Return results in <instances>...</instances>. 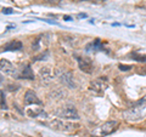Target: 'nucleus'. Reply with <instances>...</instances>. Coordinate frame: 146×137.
I'll return each mask as SVG.
<instances>
[{
    "mask_svg": "<svg viewBox=\"0 0 146 137\" xmlns=\"http://www.w3.org/2000/svg\"><path fill=\"white\" fill-rule=\"evenodd\" d=\"M56 117L60 119H67V120H78L79 114L77 112V109L72 104H67L65 107H61L58 111H56Z\"/></svg>",
    "mask_w": 146,
    "mask_h": 137,
    "instance_id": "nucleus-1",
    "label": "nucleus"
},
{
    "mask_svg": "<svg viewBox=\"0 0 146 137\" xmlns=\"http://www.w3.org/2000/svg\"><path fill=\"white\" fill-rule=\"evenodd\" d=\"M146 114V107L145 106H139V107H133L128 109L127 112L123 113L124 119L128 121H138L143 119Z\"/></svg>",
    "mask_w": 146,
    "mask_h": 137,
    "instance_id": "nucleus-2",
    "label": "nucleus"
},
{
    "mask_svg": "<svg viewBox=\"0 0 146 137\" xmlns=\"http://www.w3.org/2000/svg\"><path fill=\"white\" fill-rule=\"evenodd\" d=\"M49 126L51 127L54 130H57V131H62V132H72L77 129L76 124L73 123H70V121H62L60 119H55L49 123Z\"/></svg>",
    "mask_w": 146,
    "mask_h": 137,
    "instance_id": "nucleus-3",
    "label": "nucleus"
},
{
    "mask_svg": "<svg viewBox=\"0 0 146 137\" xmlns=\"http://www.w3.org/2000/svg\"><path fill=\"white\" fill-rule=\"evenodd\" d=\"M57 78L60 79L61 83L67 86L70 89H74L76 85H74V81H73V75L71 72H63V70H57L56 72Z\"/></svg>",
    "mask_w": 146,
    "mask_h": 137,
    "instance_id": "nucleus-4",
    "label": "nucleus"
},
{
    "mask_svg": "<svg viewBox=\"0 0 146 137\" xmlns=\"http://www.w3.org/2000/svg\"><path fill=\"white\" fill-rule=\"evenodd\" d=\"M77 62H78L79 69L82 72L86 73V74H91V73L94 72V65H93V62H91L90 58L77 56Z\"/></svg>",
    "mask_w": 146,
    "mask_h": 137,
    "instance_id": "nucleus-5",
    "label": "nucleus"
},
{
    "mask_svg": "<svg viewBox=\"0 0 146 137\" xmlns=\"http://www.w3.org/2000/svg\"><path fill=\"white\" fill-rule=\"evenodd\" d=\"M118 121L117 120H108L106 121L105 124L101 126L100 129V132H101L102 136H107V135H111L112 132H115L118 129Z\"/></svg>",
    "mask_w": 146,
    "mask_h": 137,
    "instance_id": "nucleus-6",
    "label": "nucleus"
},
{
    "mask_svg": "<svg viewBox=\"0 0 146 137\" xmlns=\"http://www.w3.org/2000/svg\"><path fill=\"white\" fill-rule=\"evenodd\" d=\"M0 63H1V72H5V74H7V75L18 78V73L16 70V68L13 67L9 61H6L5 58H1Z\"/></svg>",
    "mask_w": 146,
    "mask_h": 137,
    "instance_id": "nucleus-7",
    "label": "nucleus"
},
{
    "mask_svg": "<svg viewBox=\"0 0 146 137\" xmlns=\"http://www.w3.org/2000/svg\"><path fill=\"white\" fill-rule=\"evenodd\" d=\"M25 103L27 106H31V104H38V106H42V101L39 99V97L36 96V94L34 91L28 90L25 95Z\"/></svg>",
    "mask_w": 146,
    "mask_h": 137,
    "instance_id": "nucleus-8",
    "label": "nucleus"
},
{
    "mask_svg": "<svg viewBox=\"0 0 146 137\" xmlns=\"http://www.w3.org/2000/svg\"><path fill=\"white\" fill-rule=\"evenodd\" d=\"M107 88V84H106V80H102V78L101 79H96V80H94V81H91V84H90V90H93L95 91V92H98V94H101L104 92V90Z\"/></svg>",
    "mask_w": 146,
    "mask_h": 137,
    "instance_id": "nucleus-9",
    "label": "nucleus"
},
{
    "mask_svg": "<svg viewBox=\"0 0 146 137\" xmlns=\"http://www.w3.org/2000/svg\"><path fill=\"white\" fill-rule=\"evenodd\" d=\"M21 49H22V43L13 40V41H10L6 45H4L3 51H17V50H21Z\"/></svg>",
    "mask_w": 146,
    "mask_h": 137,
    "instance_id": "nucleus-10",
    "label": "nucleus"
},
{
    "mask_svg": "<svg viewBox=\"0 0 146 137\" xmlns=\"http://www.w3.org/2000/svg\"><path fill=\"white\" fill-rule=\"evenodd\" d=\"M40 76L43 78V80L45 81H49L52 79V73H51V69L50 67H44L40 69Z\"/></svg>",
    "mask_w": 146,
    "mask_h": 137,
    "instance_id": "nucleus-11",
    "label": "nucleus"
},
{
    "mask_svg": "<svg viewBox=\"0 0 146 137\" xmlns=\"http://www.w3.org/2000/svg\"><path fill=\"white\" fill-rule=\"evenodd\" d=\"M22 78H25V79H31V80L34 79V73L32 70L31 66H26L23 68V70H22Z\"/></svg>",
    "mask_w": 146,
    "mask_h": 137,
    "instance_id": "nucleus-12",
    "label": "nucleus"
},
{
    "mask_svg": "<svg viewBox=\"0 0 146 137\" xmlns=\"http://www.w3.org/2000/svg\"><path fill=\"white\" fill-rule=\"evenodd\" d=\"M86 46L93 47V50H95V51H100V50H102V49H104L101 41H100V39H96L94 43H90V44L86 45Z\"/></svg>",
    "mask_w": 146,
    "mask_h": 137,
    "instance_id": "nucleus-13",
    "label": "nucleus"
},
{
    "mask_svg": "<svg viewBox=\"0 0 146 137\" xmlns=\"http://www.w3.org/2000/svg\"><path fill=\"white\" fill-rule=\"evenodd\" d=\"M131 57H133V60H135V61L146 62V56H140V55H138V53H133L131 55Z\"/></svg>",
    "mask_w": 146,
    "mask_h": 137,
    "instance_id": "nucleus-14",
    "label": "nucleus"
},
{
    "mask_svg": "<svg viewBox=\"0 0 146 137\" xmlns=\"http://www.w3.org/2000/svg\"><path fill=\"white\" fill-rule=\"evenodd\" d=\"M1 109H7V106H6V101H5V94L4 91H1Z\"/></svg>",
    "mask_w": 146,
    "mask_h": 137,
    "instance_id": "nucleus-15",
    "label": "nucleus"
},
{
    "mask_svg": "<svg viewBox=\"0 0 146 137\" xmlns=\"http://www.w3.org/2000/svg\"><path fill=\"white\" fill-rule=\"evenodd\" d=\"M40 41H42L40 36H39V38H36V39H35V43L33 44V50H35V51H36V50H39V49H40Z\"/></svg>",
    "mask_w": 146,
    "mask_h": 137,
    "instance_id": "nucleus-16",
    "label": "nucleus"
},
{
    "mask_svg": "<svg viewBox=\"0 0 146 137\" xmlns=\"http://www.w3.org/2000/svg\"><path fill=\"white\" fill-rule=\"evenodd\" d=\"M49 56V52L46 51L45 53H43V55H40V56H36V57H34L33 58V61H39V60H45V58H43V57H48Z\"/></svg>",
    "mask_w": 146,
    "mask_h": 137,
    "instance_id": "nucleus-17",
    "label": "nucleus"
},
{
    "mask_svg": "<svg viewBox=\"0 0 146 137\" xmlns=\"http://www.w3.org/2000/svg\"><path fill=\"white\" fill-rule=\"evenodd\" d=\"M1 12L4 13V15H11V13H13V10L10 7H4Z\"/></svg>",
    "mask_w": 146,
    "mask_h": 137,
    "instance_id": "nucleus-18",
    "label": "nucleus"
},
{
    "mask_svg": "<svg viewBox=\"0 0 146 137\" xmlns=\"http://www.w3.org/2000/svg\"><path fill=\"white\" fill-rule=\"evenodd\" d=\"M131 68H133V66H125V65H119V69L125 72V70H130Z\"/></svg>",
    "mask_w": 146,
    "mask_h": 137,
    "instance_id": "nucleus-19",
    "label": "nucleus"
},
{
    "mask_svg": "<svg viewBox=\"0 0 146 137\" xmlns=\"http://www.w3.org/2000/svg\"><path fill=\"white\" fill-rule=\"evenodd\" d=\"M42 21L46 22V23H49V24H55V26H58V23H57V22H55V21H51V20H46V18H44V20H42Z\"/></svg>",
    "mask_w": 146,
    "mask_h": 137,
    "instance_id": "nucleus-20",
    "label": "nucleus"
},
{
    "mask_svg": "<svg viewBox=\"0 0 146 137\" xmlns=\"http://www.w3.org/2000/svg\"><path fill=\"white\" fill-rule=\"evenodd\" d=\"M78 17L79 18H86V13H79Z\"/></svg>",
    "mask_w": 146,
    "mask_h": 137,
    "instance_id": "nucleus-21",
    "label": "nucleus"
},
{
    "mask_svg": "<svg viewBox=\"0 0 146 137\" xmlns=\"http://www.w3.org/2000/svg\"><path fill=\"white\" fill-rule=\"evenodd\" d=\"M63 20L65 21H72V18L70 16H63Z\"/></svg>",
    "mask_w": 146,
    "mask_h": 137,
    "instance_id": "nucleus-22",
    "label": "nucleus"
}]
</instances>
